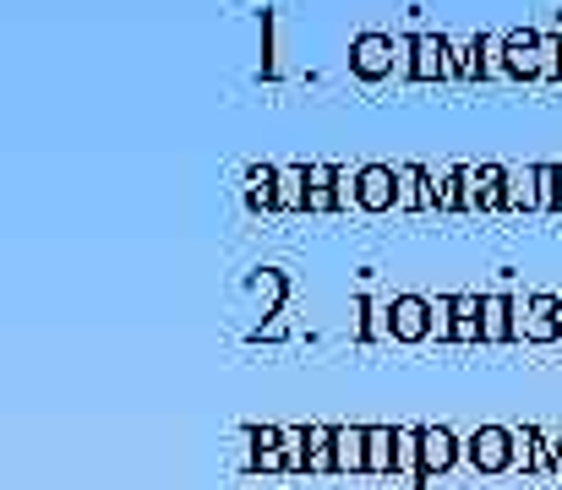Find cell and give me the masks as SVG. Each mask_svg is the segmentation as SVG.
Segmentation results:
<instances>
[{"instance_id":"17","label":"cell","mask_w":562,"mask_h":490,"mask_svg":"<svg viewBox=\"0 0 562 490\" xmlns=\"http://www.w3.org/2000/svg\"><path fill=\"white\" fill-rule=\"evenodd\" d=\"M508 163H475V207L481 218H508Z\"/></svg>"},{"instance_id":"26","label":"cell","mask_w":562,"mask_h":490,"mask_svg":"<svg viewBox=\"0 0 562 490\" xmlns=\"http://www.w3.org/2000/svg\"><path fill=\"white\" fill-rule=\"evenodd\" d=\"M284 332H290V322H284V317H273V322L251 327V332H246V343H251V349H262V343H279Z\"/></svg>"},{"instance_id":"9","label":"cell","mask_w":562,"mask_h":490,"mask_svg":"<svg viewBox=\"0 0 562 490\" xmlns=\"http://www.w3.org/2000/svg\"><path fill=\"white\" fill-rule=\"evenodd\" d=\"M240 469L284 480V425H240Z\"/></svg>"},{"instance_id":"23","label":"cell","mask_w":562,"mask_h":490,"mask_svg":"<svg viewBox=\"0 0 562 490\" xmlns=\"http://www.w3.org/2000/svg\"><path fill=\"white\" fill-rule=\"evenodd\" d=\"M334 431H339V425H328V420H306V442H312V480H339Z\"/></svg>"},{"instance_id":"27","label":"cell","mask_w":562,"mask_h":490,"mask_svg":"<svg viewBox=\"0 0 562 490\" xmlns=\"http://www.w3.org/2000/svg\"><path fill=\"white\" fill-rule=\"evenodd\" d=\"M558 218H562V169H558Z\"/></svg>"},{"instance_id":"2","label":"cell","mask_w":562,"mask_h":490,"mask_svg":"<svg viewBox=\"0 0 562 490\" xmlns=\"http://www.w3.org/2000/svg\"><path fill=\"white\" fill-rule=\"evenodd\" d=\"M356 213V169L334 159H306V218H345Z\"/></svg>"},{"instance_id":"16","label":"cell","mask_w":562,"mask_h":490,"mask_svg":"<svg viewBox=\"0 0 562 490\" xmlns=\"http://www.w3.org/2000/svg\"><path fill=\"white\" fill-rule=\"evenodd\" d=\"M514 475L547 480V425H541V420L514 425Z\"/></svg>"},{"instance_id":"19","label":"cell","mask_w":562,"mask_h":490,"mask_svg":"<svg viewBox=\"0 0 562 490\" xmlns=\"http://www.w3.org/2000/svg\"><path fill=\"white\" fill-rule=\"evenodd\" d=\"M334 458H339V480H367V425H339Z\"/></svg>"},{"instance_id":"4","label":"cell","mask_w":562,"mask_h":490,"mask_svg":"<svg viewBox=\"0 0 562 490\" xmlns=\"http://www.w3.org/2000/svg\"><path fill=\"white\" fill-rule=\"evenodd\" d=\"M404 82H415V88L453 82V66H448V33L420 27V22L404 33Z\"/></svg>"},{"instance_id":"6","label":"cell","mask_w":562,"mask_h":490,"mask_svg":"<svg viewBox=\"0 0 562 490\" xmlns=\"http://www.w3.org/2000/svg\"><path fill=\"white\" fill-rule=\"evenodd\" d=\"M464 469L475 480H508L514 475V425H481L464 436Z\"/></svg>"},{"instance_id":"13","label":"cell","mask_w":562,"mask_h":490,"mask_svg":"<svg viewBox=\"0 0 562 490\" xmlns=\"http://www.w3.org/2000/svg\"><path fill=\"white\" fill-rule=\"evenodd\" d=\"M514 317H519V295L508 284V267H503V284L486 289V349H519L514 343Z\"/></svg>"},{"instance_id":"22","label":"cell","mask_w":562,"mask_h":490,"mask_svg":"<svg viewBox=\"0 0 562 490\" xmlns=\"http://www.w3.org/2000/svg\"><path fill=\"white\" fill-rule=\"evenodd\" d=\"M541 218V174H536V163H525V169H514L508 174V218Z\"/></svg>"},{"instance_id":"10","label":"cell","mask_w":562,"mask_h":490,"mask_svg":"<svg viewBox=\"0 0 562 490\" xmlns=\"http://www.w3.org/2000/svg\"><path fill=\"white\" fill-rule=\"evenodd\" d=\"M448 343L453 349H486V289L448 295Z\"/></svg>"},{"instance_id":"5","label":"cell","mask_w":562,"mask_h":490,"mask_svg":"<svg viewBox=\"0 0 562 490\" xmlns=\"http://www.w3.org/2000/svg\"><path fill=\"white\" fill-rule=\"evenodd\" d=\"M514 343L519 349H562V295H519V317H514Z\"/></svg>"},{"instance_id":"14","label":"cell","mask_w":562,"mask_h":490,"mask_svg":"<svg viewBox=\"0 0 562 490\" xmlns=\"http://www.w3.org/2000/svg\"><path fill=\"white\" fill-rule=\"evenodd\" d=\"M240 202L251 218H279V163H246Z\"/></svg>"},{"instance_id":"20","label":"cell","mask_w":562,"mask_h":490,"mask_svg":"<svg viewBox=\"0 0 562 490\" xmlns=\"http://www.w3.org/2000/svg\"><path fill=\"white\" fill-rule=\"evenodd\" d=\"M356 343H361V349L387 343V300H376L372 289L356 295Z\"/></svg>"},{"instance_id":"7","label":"cell","mask_w":562,"mask_h":490,"mask_svg":"<svg viewBox=\"0 0 562 490\" xmlns=\"http://www.w3.org/2000/svg\"><path fill=\"white\" fill-rule=\"evenodd\" d=\"M356 213L361 218L404 213V169L398 163H361L356 169Z\"/></svg>"},{"instance_id":"3","label":"cell","mask_w":562,"mask_h":490,"mask_svg":"<svg viewBox=\"0 0 562 490\" xmlns=\"http://www.w3.org/2000/svg\"><path fill=\"white\" fill-rule=\"evenodd\" d=\"M350 77L367 82V88H382L393 77H404V38L382 33V27H367L350 38Z\"/></svg>"},{"instance_id":"8","label":"cell","mask_w":562,"mask_h":490,"mask_svg":"<svg viewBox=\"0 0 562 490\" xmlns=\"http://www.w3.org/2000/svg\"><path fill=\"white\" fill-rule=\"evenodd\" d=\"M431 332H437V306H431V295H415V289L387 295V343L420 349V343H431Z\"/></svg>"},{"instance_id":"24","label":"cell","mask_w":562,"mask_h":490,"mask_svg":"<svg viewBox=\"0 0 562 490\" xmlns=\"http://www.w3.org/2000/svg\"><path fill=\"white\" fill-rule=\"evenodd\" d=\"M279 218H306V163H279Z\"/></svg>"},{"instance_id":"12","label":"cell","mask_w":562,"mask_h":490,"mask_svg":"<svg viewBox=\"0 0 562 490\" xmlns=\"http://www.w3.org/2000/svg\"><path fill=\"white\" fill-rule=\"evenodd\" d=\"M437 218H481L475 207V163H453L437 174Z\"/></svg>"},{"instance_id":"11","label":"cell","mask_w":562,"mask_h":490,"mask_svg":"<svg viewBox=\"0 0 562 490\" xmlns=\"http://www.w3.org/2000/svg\"><path fill=\"white\" fill-rule=\"evenodd\" d=\"M420 469H426L431 486H442L448 475H459L464 469V436L448 431V425H426V436H420Z\"/></svg>"},{"instance_id":"21","label":"cell","mask_w":562,"mask_h":490,"mask_svg":"<svg viewBox=\"0 0 562 490\" xmlns=\"http://www.w3.org/2000/svg\"><path fill=\"white\" fill-rule=\"evenodd\" d=\"M404 169V213H437V169L398 163Z\"/></svg>"},{"instance_id":"18","label":"cell","mask_w":562,"mask_h":490,"mask_svg":"<svg viewBox=\"0 0 562 490\" xmlns=\"http://www.w3.org/2000/svg\"><path fill=\"white\" fill-rule=\"evenodd\" d=\"M367 480H398V425H367Z\"/></svg>"},{"instance_id":"25","label":"cell","mask_w":562,"mask_h":490,"mask_svg":"<svg viewBox=\"0 0 562 490\" xmlns=\"http://www.w3.org/2000/svg\"><path fill=\"white\" fill-rule=\"evenodd\" d=\"M257 33H262V66H257V77L262 82H279V16L262 11L257 16Z\"/></svg>"},{"instance_id":"1","label":"cell","mask_w":562,"mask_h":490,"mask_svg":"<svg viewBox=\"0 0 562 490\" xmlns=\"http://www.w3.org/2000/svg\"><path fill=\"white\" fill-rule=\"evenodd\" d=\"M497 66H503V82H525V88H547V33L541 27H508L497 33Z\"/></svg>"},{"instance_id":"15","label":"cell","mask_w":562,"mask_h":490,"mask_svg":"<svg viewBox=\"0 0 562 490\" xmlns=\"http://www.w3.org/2000/svg\"><path fill=\"white\" fill-rule=\"evenodd\" d=\"M246 295H251L257 317H262V322H273V317H284V311H290V273H284V267H257V273H251V284H246Z\"/></svg>"}]
</instances>
